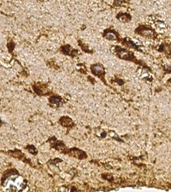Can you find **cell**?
Returning <instances> with one entry per match:
<instances>
[{"instance_id":"obj_12","label":"cell","mask_w":171,"mask_h":192,"mask_svg":"<svg viewBox=\"0 0 171 192\" xmlns=\"http://www.w3.org/2000/svg\"><path fill=\"white\" fill-rule=\"evenodd\" d=\"M27 150L29 151L30 153H32V154H37V150H36L35 147L33 146V145H28V146L27 147Z\"/></svg>"},{"instance_id":"obj_11","label":"cell","mask_w":171,"mask_h":192,"mask_svg":"<svg viewBox=\"0 0 171 192\" xmlns=\"http://www.w3.org/2000/svg\"><path fill=\"white\" fill-rule=\"evenodd\" d=\"M117 19L122 22H127L131 20V16L128 14H119L117 16Z\"/></svg>"},{"instance_id":"obj_4","label":"cell","mask_w":171,"mask_h":192,"mask_svg":"<svg viewBox=\"0 0 171 192\" xmlns=\"http://www.w3.org/2000/svg\"><path fill=\"white\" fill-rule=\"evenodd\" d=\"M136 32L139 33L140 34L142 35V36L148 37V38H154V34H155V33H154L152 29L146 28V27H140L137 29Z\"/></svg>"},{"instance_id":"obj_6","label":"cell","mask_w":171,"mask_h":192,"mask_svg":"<svg viewBox=\"0 0 171 192\" xmlns=\"http://www.w3.org/2000/svg\"><path fill=\"white\" fill-rule=\"evenodd\" d=\"M104 38H106L107 39L112 40V41H115V40L118 39V34H117L114 30H111V29L106 30V31L104 32Z\"/></svg>"},{"instance_id":"obj_7","label":"cell","mask_w":171,"mask_h":192,"mask_svg":"<svg viewBox=\"0 0 171 192\" xmlns=\"http://www.w3.org/2000/svg\"><path fill=\"white\" fill-rule=\"evenodd\" d=\"M34 92L37 93L38 95H39V96L47 95L48 93H49L48 90L45 88V86H44V85H42V86H34Z\"/></svg>"},{"instance_id":"obj_10","label":"cell","mask_w":171,"mask_h":192,"mask_svg":"<svg viewBox=\"0 0 171 192\" xmlns=\"http://www.w3.org/2000/svg\"><path fill=\"white\" fill-rule=\"evenodd\" d=\"M9 154H10L11 156L16 158V159H21V158H22V160H23V161H24V159H25V155H24V154H22L20 150H13V151H11V152H10Z\"/></svg>"},{"instance_id":"obj_3","label":"cell","mask_w":171,"mask_h":192,"mask_svg":"<svg viewBox=\"0 0 171 192\" xmlns=\"http://www.w3.org/2000/svg\"><path fill=\"white\" fill-rule=\"evenodd\" d=\"M91 71L97 77H99L104 80V77L105 75V70L104 68L101 64H94L91 66Z\"/></svg>"},{"instance_id":"obj_2","label":"cell","mask_w":171,"mask_h":192,"mask_svg":"<svg viewBox=\"0 0 171 192\" xmlns=\"http://www.w3.org/2000/svg\"><path fill=\"white\" fill-rule=\"evenodd\" d=\"M116 54L117 56H119L120 58L124 59V60H127V61H133L135 60L133 55L129 52L128 51H127L126 49L123 48H120V47H116Z\"/></svg>"},{"instance_id":"obj_13","label":"cell","mask_w":171,"mask_h":192,"mask_svg":"<svg viewBox=\"0 0 171 192\" xmlns=\"http://www.w3.org/2000/svg\"><path fill=\"white\" fill-rule=\"evenodd\" d=\"M2 123V120H1V119H0V124Z\"/></svg>"},{"instance_id":"obj_8","label":"cell","mask_w":171,"mask_h":192,"mask_svg":"<svg viewBox=\"0 0 171 192\" xmlns=\"http://www.w3.org/2000/svg\"><path fill=\"white\" fill-rule=\"evenodd\" d=\"M60 123L62 126H63L65 127H71L74 125L73 120L68 116H62L60 119Z\"/></svg>"},{"instance_id":"obj_5","label":"cell","mask_w":171,"mask_h":192,"mask_svg":"<svg viewBox=\"0 0 171 192\" xmlns=\"http://www.w3.org/2000/svg\"><path fill=\"white\" fill-rule=\"evenodd\" d=\"M68 153L70 155H72V156L77 158V159H85V158H86V154L85 152L79 150V149H76V148L69 150L68 151Z\"/></svg>"},{"instance_id":"obj_1","label":"cell","mask_w":171,"mask_h":192,"mask_svg":"<svg viewBox=\"0 0 171 192\" xmlns=\"http://www.w3.org/2000/svg\"><path fill=\"white\" fill-rule=\"evenodd\" d=\"M3 188L8 191H19L23 190L27 186L26 181L21 177L16 170L11 169L5 172L2 178Z\"/></svg>"},{"instance_id":"obj_9","label":"cell","mask_w":171,"mask_h":192,"mask_svg":"<svg viewBox=\"0 0 171 192\" xmlns=\"http://www.w3.org/2000/svg\"><path fill=\"white\" fill-rule=\"evenodd\" d=\"M50 103L53 106H60L62 104V98L58 96H53L50 97Z\"/></svg>"}]
</instances>
